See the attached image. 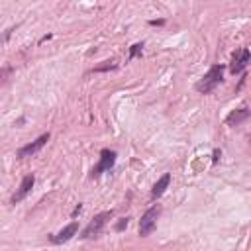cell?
Returning <instances> with one entry per match:
<instances>
[{
    "label": "cell",
    "mask_w": 251,
    "mask_h": 251,
    "mask_svg": "<svg viewBox=\"0 0 251 251\" xmlns=\"http://www.w3.org/2000/svg\"><path fill=\"white\" fill-rule=\"evenodd\" d=\"M222 75H224V65H214L210 67V71L196 82V90L202 94L212 92L220 82H222Z\"/></svg>",
    "instance_id": "1"
},
{
    "label": "cell",
    "mask_w": 251,
    "mask_h": 251,
    "mask_svg": "<svg viewBox=\"0 0 251 251\" xmlns=\"http://www.w3.org/2000/svg\"><path fill=\"white\" fill-rule=\"evenodd\" d=\"M159 214H161V206H151V208L141 216V220H139V235H141V237H147V235L155 229Z\"/></svg>",
    "instance_id": "2"
},
{
    "label": "cell",
    "mask_w": 251,
    "mask_h": 251,
    "mask_svg": "<svg viewBox=\"0 0 251 251\" xmlns=\"http://www.w3.org/2000/svg\"><path fill=\"white\" fill-rule=\"evenodd\" d=\"M110 218H112V210H106V212L96 214V216L88 222V226L82 229V237H94V235H98Z\"/></svg>",
    "instance_id": "3"
},
{
    "label": "cell",
    "mask_w": 251,
    "mask_h": 251,
    "mask_svg": "<svg viewBox=\"0 0 251 251\" xmlns=\"http://www.w3.org/2000/svg\"><path fill=\"white\" fill-rule=\"evenodd\" d=\"M114 163H116V151H112V149H102V151H100V161H98V165L90 171V176H92V178L100 176L102 173L110 171V169L114 167Z\"/></svg>",
    "instance_id": "4"
},
{
    "label": "cell",
    "mask_w": 251,
    "mask_h": 251,
    "mask_svg": "<svg viewBox=\"0 0 251 251\" xmlns=\"http://www.w3.org/2000/svg\"><path fill=\"white\" fill-rule=\"evenodd\" d=\"M247 63H249V49H247V47H241V49L235 51L233 57H231L229 73H231V75H239V73H243V69L247 67Z\"/></svg>",
    "instance_id": "5"
},
{
    "label": "cell",
    "mask_w": 251,
    "mask_h": 251,
    "mask_svg": "<svg viewBox=\"0 0 251 251\" xmlns=\"http://www.w3.org/2000/svg\"><path fill=\"white\" fill-rule=\"evenodd\" d=\"M49 141V133H43V135H39L35 141H31V143H27V145H24V147H20L18 149V157L20 159H24V157H31V155H35L45 143Z\"/></svg>",
    "instance_id": "6"
},
{
    "label": "cell",
    "mask_w": 251,
    "mask_h": 251,
    "mask_svg": "<svg viewBox=\"0 0 251 251\" xmlns=\"http://www.w3.org/2000/svg\"><path fill=\"white\" fill-rule=\"evenodd\" d=\"M33 182H35V176H33V175H25V176L22 178V182H20V188H18V190H16V194L12 196V204H16V202L24 200V198L27 196V192L31 190Z\"/></svg>",
    "instance_id": "7"
},
{
    "label": "cell",
    "mask_w": 251,
    "mask_h": 251,
    "mask_svg": "<svg viewBox=\"0 0 251 251\" xmlns=\"http://www.w3.org/2000/svg\"><path fill=\"white\" fill-rule=\"evenodd\" d=\"M76 231H78V224L76 222H71L67 227H63L57 235H53L51 237V241L53 243H65V241H69L73 235H76Z\"/></svg>",
    "instance_id": "8"
},
{
    "label": "cell",
    "mask_w": 251,
    "mask_h": 251,
    "mask_svg": "<svg viewBox=\"0 0 251 251\" xmlns=\"http://www.w3.org/2000/svg\"><path fill=\"white\" fill-rule=\"evenodd\" d=\"M247 118H249V108L243 104L241 108L233 110V112L226 118V124H227V126H239V124H241V122H245Z\"/></svg>",
    "instance_id": "9"
},
{
    "label": "cell",
    "mask_w": 251,
    "mask_h": 251,
    "mask_svg": "<svg viewBox=\"0 0 251 251\" xmlns=\"http://www.w3.org/2000/svg\"><path fill=\"white\" fill-rule=\"evenodd\" d=\"M171 184V175L169 173H165L157 182H155V186H153V190H151V196L153 198H157V196H161L165 190H167V186Z\"/></svg>",
    "instance_id": "10"
},
{
    "label": "cell",
    "mask_w": 251,
    "mask_h": 251,
    "mask_svg": "<svg viewBox=\"0 0 251 251\" xmlns=\"http://www.w3.org/2000/svg\"><path fill=\"white\" fill-rule=\"evenodd\" d=\"M110 69H116V61H102L100 65H96L92 69V73H102V71H110Z\"/></svg>",
    "instance_id": "11"
},
{
    "label": "cell",
    "mask_w": 251,
    "mask_h": 251,
    "mask_svg": "<svg viewBox=\"0 0 251 251\" xmlns=\"http://www.w3.org/2000/svg\"><path fill=\"white\" fill-rule=\"evenodd\" d=\"M141 43H135V45H131V49H129V59H133V57H137L139 53H141Z\"/></svg>",
    "instance_id": "12"
},
{
    "label": "cell",
    "mask_w": 251,
    "mask_h": 251,
    "mask_svg": "<svg viewBox=\"0 0 251 251\" xmlns=\"http://www.w3.org/2000/svg\"><path fill=\"white\" fill-rule=\"evenodd\" d=\"M124 227H127V218H122V220L116 224V231H122Z\"/></svg>",
    "instance_id": "13"
},
{
    "label": "cell",
    "mask_w": 251,
    "mask_h": 251,
    "mask_svg": "<svg viewBox=\"0 0 251 251\" xmlns=\"http://www.w3.org/2000/svg\"><path fill=\"white\" fill-rule=\"evenodd\" d=\"M149 24H151V25H163V24H165V20H151Z\"/></svg>",
    "instance_id": "14"
},
{
    "label": "cell",
    "mask_w": 251,
    "mask_h": 251,
    "mask_svg": "<svg viewBox=\"0 0 251 251\" xmlns=\"http://www.w3.org/2000/svg\"><path fill=\"white\" fill-rule=\"evenodd\" d=\"M80 210H82V206H80V204H78V206H76V208H75V210H73V218H75V216H78V212H80Z\"/></svg>",
    "instance_id": "15"
}]
</instances>
